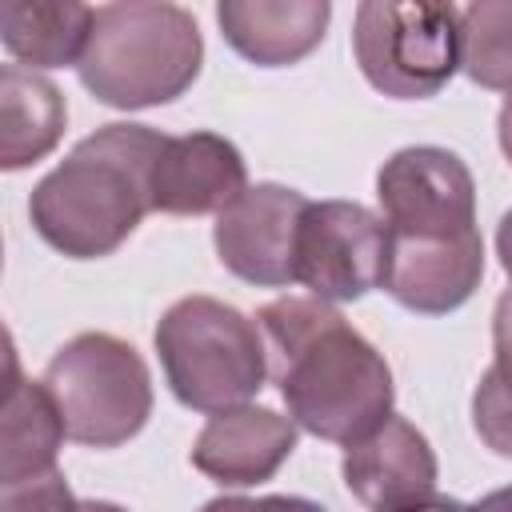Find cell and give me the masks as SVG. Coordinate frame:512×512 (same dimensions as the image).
<instances>
[{
  "instance_id": "obj_6",
  "label": "cell",
  "mask_w": 512,
  "mask_h": 512,
  "mask_svg": "<svg viewBox=\"0 0 512 512\" xmlns=\"http://www.w3.org/2000/svg\"><path fill=\"white\" fill-rule=\"evenodd\" d=\"M364 80L392 100H428L460 68V8L440 0H364L352 20Z\"/></svg>"
},
{
  "instance_id": "obj_16",
  "label": "cell",
  "mask_w": 512,
  "mask_h": 512,
  "mask_svg": "<svg viewBox=\"0 0 512 512\" xmlns=\"http://www.w3.org/2000/svg\"><path fill=\"white\" fill-rule=\"evenodd\" d=\"M64 436L68 428L52 392L44 388V380H20L16 356L8 348V396L0 416V484L52 472Z\"/></svg>"
},
{
  "instance_id": "obj_24",
  "label": "cell",
  "mask_w": 512,
  "mask_h": 512,
  "mask_svg": "<svg viewBox=\"0 0 512 512\" xmlns=\"http://www.w3.org/2000/svg\"><path fill=\"white\" fill-rule=\"evenodd\" d=\"M468 512H512V484H504V488L480 496L476 504H468Z\"/></svg>"
},
{
  "instance_id": "obj_26",
  "label": "cell",
  "mask_w": 512,
  "mask_h": 512,
  "mask_svg": "<svg viewBox=\"0 0 512 512\" xmlns=\"http://www.w3.org/2000/svg\"><path fill=\"white\" fill-rule=\"evenodd\" d=\"M496 140H500V152H504L508 164H512V96H504V104H500V116H496Z\"/></svg>"
},
{
  "instance_id": "obj_5",
  "label": "cell",
  "mask_w": 512,
  "mask_h": 512,
  "mask_svg": "<svg viewBox=\"0 0 512 512\" xmlns=\"http://www.w3.org/2000/svg\"><path fill=\"white\" fill-rule=\"evenodd\" d=\"M68 440L84 448H120L152 416V376L144 356L112 332H80L44 368Z\"/></svg>"
},
{
  "instance_id": "obj_19",
  "label": "cell",
  "mask_w": 512,
  "mask_h": 512,
  "mask_svg": "<svg viewBox=\"0 0 512 512\" xmlns=\"http://www.w3.org/2000/svg\"><path fill=\"white\" fill-rule=\"evenodd\" d=\"M472 428L496 456L512 460V396L496 384V376L488 368L472 392Z\"/></svg>"
},
{
  "instance_id": "obj_2",
  "label": "cell",
  "mask_w": 512,
  "mask_h": 512,
  "mask_svg": "<svg viewBox=\"0 0 512 512\" xmlns=\"http://www.w3.org/2000/svg\"><path fill=\"white\" fill-rule=\"evenodd\" d=\"M164 140L128 120L84 136L28 196L36 236L72 260L112 256L152 212L148 172Z\"/></svg>"
},
{
  "instance_id": "obj_22",
  "label": "cell",
  "mask_w": 512,
  "mask_h": 512,
  "mask_svg": "<svg viewBox=\"0 0 512 512\" xmlns=\"http://www.w3.org/2000/svg\"><path fill=\"white\" fill-rule=\"evenodd\" d=\"M200 512H328L304 496H216Z\"/></svg>"
},
{
  "instance_id": "obj_9",
  "label": "cell",
  "mask_w": 512,
  "mask_h": 512,
  "mask_svg": "<svg viewBox=\"0 0 512 512\" xmlns=\"http://www.w3.org/2000/svg\"><path fill=\"white\" fill-rule=\"evenodd\" d=\"M308 204L312 200L288 184L244 188L212 224L220 264L256 288L296 284V236Z\"/></svg>"
},
{
  "instance_id": "obj_3",
  "label": "cell",
  "mask_w": 512,
  "mask_h": 512,
  "mask_svg": "<svg viewBox=\"0 0 512 512\" xmlns=\"http://www.w3.org/2000/svg\"><path fill=\"white\" fill-rule=\"evenodd\" d=\"M204 64L196 16L168 0L100 4L88 48L76 64L80 84L108 108H156L192 88Z\"/></svg>"
},
{
  "instance_id": "obj_11",
  "label": "cell",
  "mask_w": 512,
  "mask_h": 512,
  "mask_svg": "<svg viewBox=\"0 0 512 512\" xmlns=\"http://www.w3.org/2000/svg\"><path fill=\"white\" fill-rule=\"evenodd\" d=\"M248 188L244 156L216 132L168 136L148 172L152 212L164 216H208L224 212Z\"/></svg>"
},
{
  "instance_id": "obj_23",
  "label": "cell",
  "mask_w": 512,
  "mask_h": 512,
  "mask_svg": "<svg viewBox=\"0 0 512 512\" xmlns=\"http://www.w3.org/2000/svg\"><path fill=\"white\" fill-rule=\"evenodd\" d=\"M496 256H500V268H504L508 280H512V208L500 216V228H496Z\"/></svg>"
},
{
  "instance_id": "obj_8",
  "label": "cell",
  "mask_w": 512,
  "mask_h": 512,
  "mask_svg": "<svg viewBox=\"0 0 512 512\" xmlns=\"http://www.w3.org/2000/svg\"><path fill=\"white\" fill-rule=\"evenodd\" d=\"M376 196L396 236H460L476 228V180L456 152L436 144L392 152L376 172Z\"/></svg>"
},
{
  "instance_id": "obj_4",
  "label": "cell",
  "mask_w": 512,
  "mask_h": 512,
  "mask_svg": "<svg viewBox=\"0 0 512 512\" xmlns=\"http://www.w3.org/2000/svg\"><path fill=\"white\" fill-rule=\"evenodd\" d=\"M152 344L160 352L172 396L204 416L252 404L268 380L260 324L216 296L176 300L160 316Z\"/></svg>"
},
{
  "instance_id": "obj_25",
  "label": "cell",
  "mask_w": 512,
  "mask_h": 512,
  "mask_svg": "<svg viewBox=\"0 0 512 512\" xmlns=\"http://www.w3.org/2000/svg\"><path fill=\"white\" fill-rule=\"evenodd\" d=\"M396 512H468V504L452 500V496H428V500H416V504H404Z\"/></svg>"
},
{
  "instance_id": "obj_1",
  "label": "cell",
  "mask_w": 512,
  "mask_h": 512,
  "mask_svg": "<svg viewBox=\"0 0 512 512\" xmlns=\"http://www.w3.org/2000/svg\"><path fill=\"white\" fill-rule=\"evenodd\" d=\"M256 324L268 376L296 428L348 448L392 416L388 360L328 300L280 296L256 312Z\"/></svg>"
},
{
  "instance_id": "obj_21",
  "label": "cell",
  "mask_w": 512,
  "mask_h": 512,
  "mask_svg": "<svg viewBox=\"0 0 512 512\" xmlns=\"http://www.w3.org/2000/svg\"><path fill=\"white\" fill-rule=\"evenodd\" d=\"M488 372L512 396V288H504L496 296V312H492V368Z\"/></svg>"
},
{
  "instance_id": "obj_27",
  "label": "cell",
  "mask_w": 512,
  "mask_h": 512,
  "mask_svg": "<svg viewBox=\"0 0 512 512\" xmlns=\"http://www.w3.org/2000/svg\"><path fill=\"white\" fill-rule=\"evenodd\" d=\"M80 512H128V508H120V504H112V500H84Z\"/></svg>"
},
{
  "instance_id": "obj_15",
  "label": "cell",
  "mask_w": 512,
  "mask_h": 512,
  "mask_svg": "<svg viewBox=\"0 0 512 512\" xmlns=\"http://www.w3.org/2000/svg\"><path fill=\"white\" fill-rule=\"evenodd\" d=\"M68 124L64 92L20 64L0 68V168L20 172L36 160H44Z\"/></svg>"
},
{
  "instance_id": "obj_14",
  "label": "cell",
  "mask_w": 512,
  "mask_h": 512,
  "mask_svg": "<svg viewBox=\"0 0 512 512\" xmlns=\"http://www.w3.org/2000/svg\"><path fill=\"white\" fill-rule=\"evenodd\" d=\"M332 20L328 0H220V36L256 68H288L320 48Z\"/></svg>"
},
{
  "instance_id": "obj_17",
  "label": "cell",
  "mask_w": 512,
  "mask_h": 512,
  "mask_svg": "<svg viewBox=\"0 0 512 512\" xmlns=\"http://www.w3.org/2000/svg\"><path fill=\"white\" fill-rule=\"evenodd\" d=\"M96 8L76 0H4L0 44L20 68H64L80 64Z\"/></svg>"
},
{
  "instance_id": "obj_18",
  "label": "cell",
  "mask_w": 512,
  "mask_h": 512,
  "mask_svg": "<svg viewBox=\"0 0 512 512\" xmlns=\"http://www.w3.org/2000/svg\"><path fill=\"white\" fill-rule=\"evenodd\" d=\"M460 68L472 84L512 96V0L460 8Z\"/></svg>"
},
{
  "instance_id": "obj_13",
  "label": "cell",
  "mask_w": 512,
  "mask_h": 512,
  "mask_svg": "<svg viewBox=\"0 0 512 512\" xmlns=\"http://www.w3.org/2000/svg\"><path fill=\"white\" fill-rule=\"evenodd\" d=\"M296 448L292 416L264 404H240L208 416L192 444V468L220 488H252L280 472Z\"/></svg>"
},
{
  "instance_id": "obj_7",
  "label": "cell",
  "mask_w": 512,
  "mask_h": 512,
  "mask_svg": "<svg viewBox=\"0 0 512 512\" xmlns=\"http://www.w3.org/2000/svg\"><path fill=\"white\" fill-rule=\"evenodd\" d=\"M388 224L356 200H312L296 236V284L328 304H348L384 284Z\"/></svg>"
},
{
  "instance_id": "obj_12",
  "label": "cell",
  "mask_w": 512,
  "mask_h": 512,
  "mask_svg": "<svg viewBox=\"0 0 512 512\" xmlns=\"http://www.w3.org/2000/svg\"><path fill=\"white\" fill-rule=\"evenodd\" d=\"M340 476L368 512H396L404 504L436 496L440 468L428 436L412 420L388 416L376 432L344 448Z\"/></svg>"
},
{
  "instance_id": "obj_10",
  "label": "cell",
  "mask_w": 512,
  "mask_h": 512,
  "mask_svg": "<svg viewBox=\"0 0 512 512\" xmlns=\"http://www.w3.org/2000/svg\"><path fill=\"white\" fill-rule=\"evenodd\" d=\"M484 276L480 228L460 236H396L388 232L384 292L416 316H448L472 300Z\"/></svg>"
},
{
  "instance_id": "obj_20",
  "label": "cell",
  "mask_w": 512,
  "mask_h": 512,
  "mask_svg": "<svg viewBox=\"0 0 512 512\" xmlns=\"http://www.w3.org/2000/svg\"><path fill=\"white\" fill-rule=\"evenodd\" d=\"M0 512H80V500L72 496L68 480L52 468L28 480L0 484Z\"/></svg>"
}]
</instances>
